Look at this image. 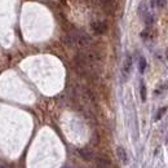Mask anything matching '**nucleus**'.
<instances>
[{
    "label": "nucleus",
    "instance_id": "1a4fd4ad",
    "mask_svg": "<svg viewBox=\"0 0 168 168\" xmlns=\"http://www.w3.org/2000/svg\"><path fill=\"white\" fill-rule=\"evenodd\" d=\"M166 111H167V107H162V109H159L158 113H157V115H155V120H159V119H160L162 116L166 114Z\"/></svg>",
    "mask_w": 168,
    "mask_h": 168
},
{
    "label": "nucleus",
    "instance_id": "39448f33",
    "mask_svg": "<svg viewBox=\"0 0 168 168\" xmlns=\"http://www.w3.org/2000/svg\"><path fill=\"white\" fill-rule=\"evenodd\" d=\"M79 154H80V157L84 159V160H92V158H93V155H92V151L88 149H80L79 150Z\"/></svg>",
    "mask_w": 168,
    "mask_h": 168
},
{
    "label": "nucleus",
    "instance_id": "423d86ee",
    "mask_svg": "<svg viewBox=\"0 0 168 168\" xmlns=\"http://www.w3.org/2000/svg\"><path fill=\"white\" fill-rule=\"evenodd\" d=\"M140 94H141V100H142V102H145L148 93H146V85H145L144 81H141V83H140Z\"/></svg>",
    "mask_w": 168,
    "mask_h": 168
},
{
    "label": "nucleus",
    "instance_id": "f8f14e48",
    "mask_svg": "<svg viewBox=\"0 0 168 168\" xmlns=\"http://www.w3.org/2000/svg\"><path fill=\"white\" fill-rule=\"evenodd\" d=\"M157 3H158V0H151V2H150V5L155 7V5H157Z\"/></svg>",
    "mask_w": 168,
    "mask_h": 168
},
{
    "label": "nucleus",
    "instance_id": "20e7f679",
    "mask_svg": "<svg viewBox=\"0 0 168 168\" xmlns=\"http://www.w3.org/2000/svg\"><path fill=\"white\" fill-rule=\"evenodd\" d=\"M116 155H118V158L120 159V162H122L123 164H128V154L122 146H119V148L116 149Z\"/></svg>",
    "mask_w": 168,
    "mask_h": 168
},
{
    "label": "nucleus",
    "instance_id": "0eeeda50",
    "mask_svg": "<svg viewBox=\"0 0 168 168\" xmlns=\"http://www.w3.org/2000/svg\"><path fill=\"white\" fill-rule=\"evenodd\" d=\"M146 65H148V63H146V58L144 57V56H141L140 60H139V70H140L141 74L146 70Z\"/></svg>",
    "mask_w": 168,
    "mask_h": 168
},
{
    "label": "nucleus",
    "instance_id": "7ed1b4c3",
    "mask_svg": "<svg viewBox=\"0 0 168 168\" xmlns=\"http://www.w3.org/2000/svg\"><path fill=\"white\" fill-rule=\"evenodd\" d=\"M90 27H92V30L96 34H98V35H102V34L106 32L107 25L103 22V21H94V22H92V25H90Z\"/></svg>",
    "mask_w": 168,
    "mask_h": 168
},
{
    "label": "nucleus",
    "instance_id": "6e6552de",
    "mask_svg": "<svg viewBox=\"0 0 168 168\" xmlns=\"http://www.w3.org/2000/svg\"><path fill=\"white\" fill-rule=\"evenodd\" d=\"M149 12V9H148V5H146L145 3H141L140 5H139V13H140V16H142L144 17L146 13Z\"/></svg>",
    "mask_w": 168,
    "mask_h": 168
},
{
    "label": "nucleus",
    "instance_id": "9d476101",
    "mask_svg": "<svg viewBox=\"0 0 168 168\" xmlns=\"http://www.w3.org/2000/svg\"><path fill=\"white\" fill-rule=\"evenodd\" d=\"M149 34H150L149 30H144V31L141 32V38H142V39H148V38H149Z\"/></svg>",
    "mask_w": 168,
    "mask_h": 168
},
{
    "label": "nucleus",
    "instance_id": "9b49d317",
    "mask_svg": "<svg viewBox=\"0 0 168 168\" xmlns=\"http://www.w3.org/2000/svg\"><path fill=\"white\" fill-rule=\"evenodd\" d=\"M166 2H167V0H158L157 5H159V7H164V5H166Z\"/></svg>",
    "mask_w": 168,
    "mask_h": 168
},
{
    "label": "nucleus",
    "instance_id": "ddd939ff",
    "mask_svg": "<svg viewBox=\"0 0 168 168\" xmlns=\"http://www.w3.org/2000/svg\"><path fill=\"white\" fill-rule=\"evenodd\" d=\"M166 57H167V60H168V49H167V52H166Z\"/></svg>",
    "mask_w": 168,
    "mask_h": 168
},
{
    "label": "nucleus",
    "instance_id": "f257e3e1",
    "mask_svg": "<svg viewBox=\"0 0 168 168\" xmlns=\"http://www.w3.org/2000/svg\"><path fill=\"white\" fill-rule=\"evenodd\" d=\"M66 41L69 43L70 45L72 47H79V48H85V47H88L90 44V41H92V39L88 34H85L83 31H79V30H76V31H72L70 32L69 35L66 36Z\"/></svg>",
    "mask_w": 168,
    "mask_h": 168
},
{
    "label": "nucleus",
    "instance_id": "f03ea898",
    "mask_svg": "<svg viewBox=\"0 0 168 168\" xmlns=\"http://www.w3.org/2000/svg\"><path fill=\"white\" fill-rule=\"evenodd\" d=\"M131 70H132V57L131 56H127L124 58V62H123V66H122V79L123 81H126L128 79L129 74H131Z\"/></svg>",
    "mask_w": 168,
    "mask_h": 168
}]
</instances>
